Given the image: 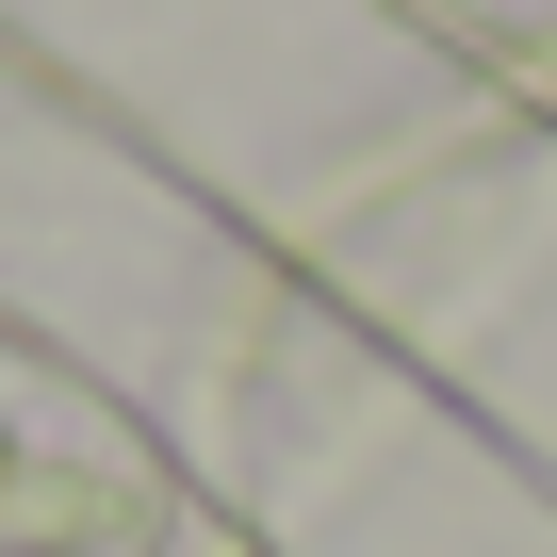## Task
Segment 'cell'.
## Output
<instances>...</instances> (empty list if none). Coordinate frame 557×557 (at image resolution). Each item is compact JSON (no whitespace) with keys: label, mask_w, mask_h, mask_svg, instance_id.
<instances>
[{"label":"cell","mask_w":557,"mask_h":557,"mask_svg":"<svg viewBox=\"0 0 557 557\" xmlns=\"http://www.w3.org/2000/svg\"><path fill=\"white\" fill-rule=\"evenodd\" d=\"M148 524H164V492L132 459L50 443V426L0 410V557H148Z\"/></svg>","instance_id":"6da1fadb"}]
</instances>
